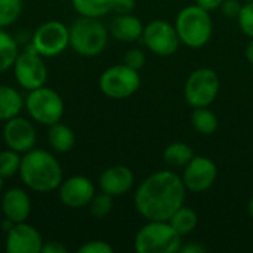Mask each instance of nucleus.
<instances>
[{"mask_svg":"<svg viewBox=\"0 0 253 253\" xmlns=\"http://www.w3.org/2000/svg\"><path fill=\"white\" fill-rule=\"evenodd\" d=\"M79 253H113L114 249L110 243L104 242V240H90L86 242L84 245H82L79 249Z\"/></svg>","mask_w":253,"mask_h":253,"instance_id":"obj_31","label":"nucleus"},{"mask_svg":"<svg viewBox=\"0 0 253 253\" xmlns=\"http://www.w3.org/2000/svg\"><path fill=\"white\" fill-rule=\"evenodd\" d=\"M110 36L122 43H135L141 40L144 24L133 13H117L108 25Z\"/></svg>","mask_w":253,"mask_h":253,"instance_id":"obj_18","label":"nucleus"},{"mask_svg":"<svg viewBox=\"0 0 253 253\" xmlns=\"http://www.w3.org/2000/svg\"><path fill=\"white\" fill-rule=\"evenodd\" d=\"M191 126L200 135L209 136V135H213L218 130L219 120H218V116L209 107L193 108V113H191Z\"/></svg>","mask_w":253,"mask_h":253,"instance_id":"obj_21","label":"nucleus"},{"mask_svg":"<svg viewBox=\"0 0 253 253\" xmlns=\"http://www.w3.org/2000/svg\"><path fill=\"white\" fill-rule=\"evenodd\" d=\"M47 142H49V147L55 153L65 154V153H68V151H71L74 148V145H76V133L70 126L58 122V123L49 126Z\"/></svg>","mask_w":253,"mask_h":253,"instance_id":"obj_20","label":"nucleus"},{"mask_svg":"<svg viewBox=\"0 0 253 253\" xmlns=\"http://www.w3.org/2000/svg\"><path fill=\"white\" fill-rule=\"evenodd\" d=\"M208 251L205 246L199 245V243H188V245H182L179 252L182 253H205Z\"/></svg>","mask_w":253,"mask_h":253,"instance_id":"obj_36","label":"nucleus"},{"mask_svg":"<svg viewBox=\"0 0 253 253\" xmlns=\"http://www.w3.org/2000/svg\"><path fill=\"white\" fill-rule=\"evenodd\" d=\"M245 1H253V0H245Z\"/></svg>","mask_w":253,"mask_h":253,"instance_id":"obj_40","label":"nucleus"},{"mask_svg":"<svg viewBox=\"0 0 253 253\" xmlns=\"http://www.w3.org/2000/svg\"><path fill=\"white\" fill-rule=\"evenodd\" d=\"M182 182L187 191L200 194L213 187L218 179L216 163L206 156H194L182 170Z\"/></svg>","mask_w":253,"mask_h":253,"instance_id":"obj_12","label":"nucleus"},{"mask_svg":"<svg viewBox=\"0 0 253 253\" xmlns=\"http://www.w3.org/2000/svg\"><path fill=\"white\" fill-rule=\"evenodd\" d=\"M108 27L99 18L80 16L70 25V47L80 56L101 55L108 44Z\"/></svg>","mask_w":253,"mask_h":253,"instance_id":"obj_4","label":"nucleus"},{"mask_svg":"<svg viewBox=\"0 0 253 253\" xmlns=\"http://www.w3.org/2000/svg\"><path fill=\"white\" fill-rule=\"evenodd\" d=\"M22 13V0H0V28L13 25Z\"/></svg>","mask_w":253,"mask_h":253,"instance_id":"obj_28","label":"nucleus"},{"mask_svg":"<svg viewBox=\"0 0 253 253\" xmlns=\"http://www.w3.org/2000/svg\"><path fill=\"white\" fill-rule=\"evenodd\" d=\"M222 1H224V0H196V4H199L200 7H203V9L212 12V10H216V9L221 7Z\"/></svg>","mask_w":253,"mask_h":253,"instance_id":"obj_35","label":"nucleus"},{"mask_svg":"<svg viewBox=\"0 0 253 253\" xmlns=\"http://www.w3.org/2000/svg\"><path fill=\"white\" fill-rule=\"evenodd\" d=\"M99 90L110 99H126L141 87V76L138 70L126 64L111 65L102 71L98 80Z\"/></svg>","mask_w":253,"mask_h":253,"instance_id":"obj_7","label":"nucleus"},{"mask_svg":"<svg viewBox=\"0 0 253 253\" xmlns=\"http://www.w3.org/2000/svg\"><path fill=\"white\" fill-rule=\"evenodd\" d=\"M3 218L13 224L25 222L31 215V199L30 194L19 187H12L1 194L0 200Z\"/></svg>","mask_w":253,"mask_h":253,"instance_id":"obj_17","label":"nucleus"},{"mask_svg":"<svg viewBox=\"0 0 253 253\" xmlns=\"http://www.w3.org/2000/svg\"><path fill=\"white\" fill-rule=\"evenodd\" d=\"M170 225L184 237V236H188L191 234L197 224H199V215L194 209L191 208H187V206H181L169 219Z\"/></svg>","mask_w":253,"mask_h":253,"instance_id":"obj_25","label":"nucleus"},{"mask_svg":"<svg viewBox=\"0 0 253 253\" xmlns=\"http://www.w3.org/2000/svg\"><path fill=\"white\" fill-rule=\"evenodd\" d=\"M58 194L64 206L70 209H82L87 208L96 194V188L90 178L84 175H73L67 179H62Z\"/></svg>","mask_w":253,"mask_h":253,"instance_id":"obj_14","label":"nucleus"},{"mask_svg":"<svg viewBox=\"0 0 253 253\" xmlns=\"http://www.w3.org/2000/svg\"><path fill=\"white\" fill-rule=\"evenodd\" d=\"M185 196L187 188L181 175L173 170H157L138 185L133 205L145 221H169L184 206Z\"/></svg>","mask_w":253,"mask_h":253,"instance_id":"obj_1","label":"nucleus"},{"mask_svg":"<svg viewBox=\"0 0 253 253\" xmlns=\"http://www.w3.org/2000/svg\"><path fill=\"white\" fill-rule=\"evenodd\" d=\"M248 213H249V216L253 219V197H251V200L248 203Z\"/></svg>","mask_w":253,"mask_h":253,"instance_id":"obj_38","label":"nucleus"},{"mask_svg":"<svg viewBox=\"0 0 253 253\" xmlns=\"http://www.w3.org/2000/svg\"><path fill=\"white\" fill-rule=\"evenodd\" d=\"M30 43L43 58H55L70 46V27L58 19L46 21L36 28Z\"/></svg>","mask_w":253,"mask_h":253,"instance_id":"obj_10","label":"nucleus"},{"mask_svg":"<svg viewBox=\"0 0 253 253\" xmlns=\"http://www.w3.org/2000/svg\"><path fill=\"white\" fill-rule=\"evenodd\" d=\"M21 160H22V154L10 148L0 151V176L6 179L18 175L21 168Z\"/></svg>","mask_w":253,"mask_h":253,"instance_id":"obj_27","label":"nucleus"},{"mask_svg":"<svg viewBox=\"0 0 253 253\" xmlns=\"http://www.w3.org/2000/svg\"><path fill=\"white\" fill-rule=\"evenodd\" d=\"M145 61H147L145 52L142 49H139V47L129 49L123 56V64H126L127 67H130L133 70H138V71L145 65Z\"/></svg>","mask_w":253,"mask_h":253,"instance_id":"obj_30","label":"nucleus"},{"mask_svg":"<svg viewBox=\"0 0 253 253\" xmlns=\"http://www.w3.org/2000/svg\"><path fill=\"white\" fill-rule=\"evenodd\" d=\"M242 6L243 4L240 0H224L219 9L227 18H236L237 19V16L242 10Z\"/></svg>","mask_w":253,"mask_h":253,"instance_id":"obj_32","label":"nucleus"},{"mask_svg":"<svg viewBox=\"0 0 253 253\" xmlns=\"http://www.w3.org/2000/svg\"><path fill=\"white\" fill-rule=\"evenodd\" d=\"M194 156H196L194 150L188 144L179 142V141L169 144L165 148V151H163V160L170 168H181V169H184L191 162V159Z\"/></svg>","mask_w":253,"mask_h":253,"instance_id":"obj_22","label":"nucleus"},{"mask_svg":"<svg viewBox=\"0 0 253 253\" xmlns=\"http://www.w3.org/2000/svg\"><path fill=\"white\" fill-rule=\"evenodd\" d=\"M67 252V248L59 243V242H44L43 243V248H42V253H65Z\"/></svg>","mask_w":253,"mask_h":253,"instance_id":"obj_34","label":"nucleus"},{"mask_svg":"<svg viewBox=\"0 0 253 253\" xmlns=\"http://www.w3.org/2000/svg\"><path fill=\"white\" fill-rule=\"evenodd\" d=\"M99 190L111 197H122L127 194L135 185V173L125 165H114L107 168L98 181Z\"/></svg>","mask_w":253,"mask_h":253,"instance_id":"obj_16","label":"nucleus"},{"mask_svg":"<svg viewBox=\"0 0 253 253\" xmlns=\"http://www.w3.org/2000/svg\"><path fill=\"white\" fill-rule=\"evenodd\" d=\"M135 9V0H114L113 12L116 13H132Z\"/></svg>","mask_w":253,"mask_h":253,"instance_id":"obj_33","label":"nucleus"},{"mask_svg":"<svg viewBox=\"0 0 253 253\" xmlns=\"http://www.w3.org/2000/svg\"><path fill=\"white\" fill-rule=\"evenodd\" d=\"M114 208V197H111L110 194L99 191L93 196V199L90 200V203L87 205V209L90 212V215L96 219H104L107 218L111 211Z\"/></svg>","mask_w":253,"mask_h":253,"instance_id":"obj_26","label":"nucleus"},{"mask_svg":"<svg viewBox=\"0 0 253 253\" xmlns=\"http://www.w3.org/2000/svg\"><path fill=\"white\" fill-rule=\"evenodd\" d=\"M18 175L28 190L39 194L56 191L64 179L59 160L55 154L43 148H33L22 154Z\"/></svg>","mask_w":253,"mask_h":253,"instance_id":"obj_2","label":"nucleus"},{"mask_svg":"<svg viewBox=\"0 0 253 253\" xmlns=\"http://www.w3.org/2000/svg\"><path fill=\"white\" fill-rule=\"evenodd\" d=\"M1 135L6 148H10L19 154H25L36 148L37 130L34 127V122L22 117L21 114L4 122Z\"/></svg>","mask_w":253,"mask_h":253,"instance_id":"obj_13","label":"nucleus"},{"mask_svg":"<svg viewBox=\"0 0 253 253\" xmlns=\"http://www.w3.org/2000/svg\"><path fill=\"white\" fill-rule=\"evenodd\" d=\"M182 246V236L169 221H147L135 234L133 248L138 253H176Z\"/></svg>","mask_w":253,"mask_h":253,"instance_id":"obj_5","label":"nucleus"},{"mask_svg":"<svg viewBox=\"0 0 253 253\" xmlns=\"http://www.w3.org/2000/svg\"><path fill=\"white\" fill-rule=\"evenodd\" d=\"M245 55H246L248 62H249L251 65H253V39H251V42L248 43L246 50H245Z\"/></svg>","mask_w":253,"mask_h":253,"instance_id":"obj_37","label":"nucleus"},{"mask_svg":"<svg viewBox=\"0 0 253 253\" xmlns=\"http://www.w3.org/2000/svg\"><path fill=\"white\" fill-rule=\"evenodd\" d=\"M141 42L157 56H172L181 46L175 25L165 19H154L144 25Z\"/></svg>","mask_w":253,"mask_h":253,"instance_id":"obj_11","label":"nucleus"},{"mask_svg":"<svg viewBox=\"0 0 253 253\" xmlns=\"http://www.w3.org/2000/svg\"><path fill=\"white\" fill-rule=\"evenodd\" d=\"M24 108L34 123L47 127L61 122L65 110L62 96L46 84L28 92L25 96Z\"/></svg>","mask_w":253,"mask_h":253,"instance_id":"obj_6","label":"nucleus"},{"mask_svg":"<svg viewBox=\"0 0 253 253\" xmlns=\"http://www.w3.org/2000/svg\"><path fill=\"white\" fill-rule=\"evenodd\" d=\"M12 71L18 86L27 92L42 87L47 82V67L44 64V58L33 47L31 43L18 53Z\"/></svg>","mask_w":253,"mask_h":253,"instance_id":"obj_9","label":"nucleus"},{"mask_svg":"<svg viewBox=\"0 0 253 253\" xmlns=\"http://www.w3.org/2000/svg\"><path fill=\"white\" fill-rule=\"evenodd\" d=\"M175 28L181 44L190 49H200L206 46L213 34V21L211 12L199 4H188L182 7L175 18Z\"/></svg>","mask_w":253,"mask_h":253,"instance_id":"obj_3","label":"nucleus"},{"mask_svg":"<svg viewBox=\"0 0 253 253\" xmlns=\"http://www.w3.org/2000/svg\"><path fill=\"white\" fill-rule=\"evenodd\" d=\"M19 53L18 42L6 28H0V74L10 70Z\"/></svg>","mask_w":253,"mask_h":253,"instance_id":"obj_24","label":"nucleus"},{"mask_svg":"<svg viewBox=\"0 0 253 253\" xmlns=\"http://www.w3.org/2000/svg\"><path fill=\"white\" fill-rule=\"evenodd\" d=\"M221 80L215 70L212 68H197L194 70L184 86V98L191 108L211 107L219 95Z\"/></svg>","mask_w":253,"mask_h":253,"instance_id":"obj_8","label":"nucleus"},{"mask_svg":"<svg viewBox=\"0 0 253 253\" xmlns=\"http://www.w3.org/2000/svg\"><path fill=\"white\" fill-rule=\"evenodd\" d=\"M237 22L242 33L249 39H253V1H245L237 16Z\"/></svg>","mask_w":253,"mask_h":253,"instance_id":"obj_29","label":"nucleus"},{"mask_svg":"<svg viewBox=\"0 0 253 253\" xmlns=\"http://www.w3.org/2000/svg\"><path fill=\"white\" fill-rule=\"evenodd\" d=\"M3 184H4V178L0 176V194H1V191H3Z\"/></svg>","mask_w":253,"mask_h":253,"instance_id":"obj_39","label":"nucleus"},{"mask_svg":"<svg viewBox=\"0 0 253 253\" xmlns=\"http://www.w3.org/2000/svg\"><path fill=\"white\" fill-rule=\"evenodd\" d=\"M114 0H71L73 9L80 16L87 18H102L113 12Z\"/></svg>","mask_w":253,"mask_h":253,"instance_id":"obj_23","label":"nucleus"},{"mask_svg":"<svg viewBox=\"0 0 253 253\" xmlns=\"http://www.w3.org/2000/svg\"><path fill=\"white\" fill-rule=\"evenodd\" d=\"M43 243L40 231L25 221L15 224L6 231L4 251L7 253H42Z\"/></svg>","mask_w":253,"mask_h":253,"instance_id":"obj_15","label":"nucleus"},{"mask_svg":"<svg viewBox=\"0 0 253 253\" xmlns=\"http://www.w3.org/2000/svg\"><path fill=\"white\" fill-rule=\"evenodd\" d=\"M25 98L9 84H0V122H7L21 114Z\"/></svg>","mask_w":253,"mask_h":253,"instance_id":"obj_19","label":"nucleus"}]
</instances>
